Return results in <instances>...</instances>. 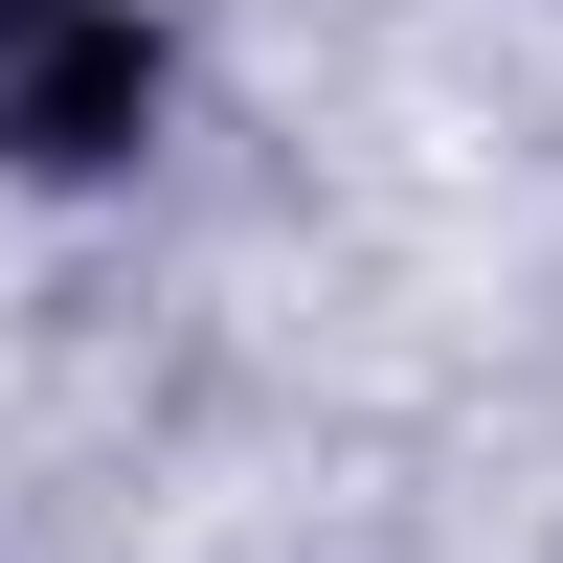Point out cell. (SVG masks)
I'll list each match as a JSON object with an SVG mask.
<instances>
[{
	"mask_svg": "<svg viewBox=\"0 0 563 563\" xmlns=\"http://www.w3.org/2000/svg\"><path fill=\"white\" fill-rule=\"evenodd\" d=\"M135 158H158V23L0 0V180H135Z\"/></svg>",
	"mask_w": 563,
	"mask_h": 563,
	"instance_id": "cell-1",
	"label": "cell"
}]
</instances>
